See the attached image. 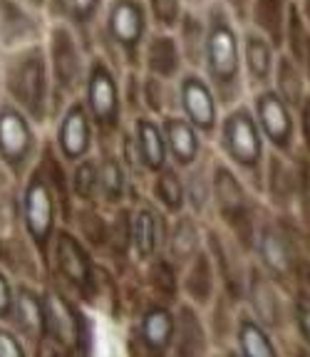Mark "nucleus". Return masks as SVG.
<instances>
[{
  "label": "nucleus",
  "instance_id": "aec40b11",
  "mask_svg": "<svg viewBox=\"0 0 310 357\" xmlns=\"http://www.w3.org/2000/svg\"><path fill=\"white\" fill-rule=\"evenodd\" d=\"M204 352V330L191 307H182L179 318V355L199 357Z\"/></svg>",
  "mask_w": 310,
  "mask_h": 357
},
{
  "label": "nucleus",
  "instance_id": "423d86ee",
  "mask_svg": "<svg viewBox=\"0 0 310 357\" xmlns=\"http://www.w3.org/2000/svg\"><path fill=\"white\" fill-rule=\"evenodd\" d=\"M223 139H226L228 151H231V156L236 162L246 164V167L258 162L260 139H258V132H256L253 119H251V114L246 109L233 112L231 117L226 119Z\"/></svg>",
  "mask_w": 310,
  "mask_h": 357
},
{
  "label": "nucleus",
  "instance_id": "473e14b6",
  "mask_svg": "<svg viewBox=\"0 0 310 357\" xmlns=\"http://www.w3.org/2000/svg\"><path fill=\"white\" fill-rule=\"evenodd\" d=\"M156 194L169 208H179L184 204V191L174 172H164L156 181Z\"/></svg>",
  "mask_w": 310,
  "mask_h": 357
},
{
  "label": "nucleus",
  "instance_id": "f257e3e1",
  "mask_svg": "<svg viewBox=\"0 0 310 357\" xmlns=\"http://www.w3.org/2000/svg\"><path fill=\"white\" fill-rule=\"evenodd\" d=\"M3 79L10 97L28 112L30 117H43L45 95H47V65L40 45L17 47L6 62Z\"/></svg>",
  "mask_w": 310,
  "mask_h": 357
},
{
  "label": "nucleus",
  "instance_id": "9b49d317",
  "mask_svg": "<svg viewBox=\"0 0 310 357\" xmlns=\"http://www.w3.org/2000/svg\"><path fill=\"white\" fill-rule=\"evenodd\" d=\"M256 109H258V122L266 129V134L276 142L278 146H286L293 134V122H290L288 107L283 105V97L266 92L256 100Z\"/></svg>",
  "mask_w": 310,
  "mask_h": 357
},
{
  "label": "nucleus",
  "instance_id": "2f4dec72",
  "mask_svg": "<svg viewBox=\"0 0 310 357\" xmlns=\"http://www.w3.org/2000/svg\"><path fill=\"white\" fill-rule=\"evenodd\" d=\"M278 87H281L283 100H288L290 105H298L300 97V75L288 60H283L278 67Z\"/></svg>",
  "mask_w": 310,
  "mask_h": 357
},
{
  "label": "nucleus",
  "instance_id": "6e6552de",
  "mask_svg": "<svg viewBox=\"0 0 310 357\" xmlns=\"http://www.w3.org/2000/svg\"><path fill=\"white\" fill-rule=\"evenodd\" d=\"M25 223L38 241H45L52 229V196L43 174H35L25 191Z\"/></svg>",
  "mask_w": 310,
  "mask_h": 357
},
{
  "label": "nucleus",
  "instance_id": "1a4fd4ad",
  "mask_svg": "<svg viewBox=\"0 0 310 357\" xmlns=\"http://www.w3.org/2000/svg\"><path fill=\"white\" fill-rule=\"evenodd\" d=\"M182 105L186 109L189 119L201 129L214 127L216 119V105H214V95H211L209 84L196 75H189L182 79Z\"/></svg>",
  "mask_w": 310,
  "mask_h": 357
},
{
  "label": "nucleus",
  "instance_id": "e433bc0d",
  "mask_svg": "<svg viewBox=\"0 0 310 357\" xmlns=\"http://www.w3.org/2000/svg\"><path fill=\"white\" fill-rule=\"evenodd\" d=\"M152 278H154L156 290H161V293H166V296H174L177 280H174L172 268L166 266V263H156V266L152 268Z\"/></svg>",
  "mask_w": 310,
  "mask_h": 357
},
{
  "label": "nucleus",
  "instance_id": "393cba45",
  "mask_svg": "<svg viewBox=\"0 0 310 357\" xmlns=\"http://www.w3.org/2000/svg\"><path fill=\"white\" fill-rule=\"evenodd\" d=\"M256 25H260L263 33L271 35V40H281L283 0H256Z\"/></svg>",
  "mask_w": 310,
  "mask_h": 357
},
{
  "label": "nucleus",
  "instance_id": "39448f33",
  "mask_svg": "<svg viewBox=\"0 0 310 357\" xmlns=\"http://www.w3.org/2000/svg\"><path fill=\"white\" fill-rule=\"evenodd\" d=\"M52 73L55 82L62 89H73L82 73V62H80V50L75 43L73 30L67 25H55L52 30Z\"/></svg>",
  "mask_w": 310,
  "mask_h": 357
},
{
  "label": "nucleus",
  "instance_id": "37998d69",
  "mask_svg": "<svg viewBox=\"0 0 310 357\" xmlns=\"http://www.w3.org/2000/svg\"><path fill=\"white\" fill-rule=\"evenodd\" d=\"M303 129H305V139L310 144V102H305L303 107Z\"/></svg>",
  "mask_w": 310,
  "mask_h": 357
},
{
  "label": "nucleus",
  "instance_id": "6ab92c4d",
  "mask_svg": "<svg viewBox=\"0 0 310 357\" xmlns=\"http://www.w3.org/2000/svg\"><path fill=\"white\" fill-rule=\"evenodd\" d=\"M147 60H149L152 73H159L161 77H169V75L177 73L179 67V47L172 38L166 35H156L149 43V50H147Z\"/></svg>",
  "mask_w": 310,
  "mask_h": 357
},
{
  "label": "nucleus",
  "instance_id": "412c9836",
  "mask_svg": "<svg viewBox=\"0 0 310 357\" xmlns=\"http://www.w3.org/2000/svg\"><path fill=\"white\" fill-rule=\"evenodd\" d=\"M246 62H249V70L253 75V79L266 82L273 67V55L263 35H256V33L246 35Z\"/></svg>",
  "mask_w": 310,
  "mask_h": 357
},
{
  "label": "nucleus",
  "instance_id": "5701e85b",
  "mask_svg": "<svg viewBox=\"0 0 310 357\" xmlns=\"http://www.w3.org/2000/svg\"><path fill=\"white\" fill-rule=\"evenodd\" d=\"M174 333V323L166 310H152L145 318V342L154 350L169 345Z\"/></svg>",
  "mask_w": 310,
  "mask_h": 357
},
{
  "label": "nucleus",
  "instance_id": "0eeeda50",
  "mask_svg": "<svg viewBox=\"0 0 310 357\" xmlns=\"http://www.w3.org/2000/svg\"><path fill=\"white\" fill-rule=\"evenodd\" d=\"M87 100L94 119L100 124H112L117 119V87L105 62H94L87 77Z\"/></svg>",
  "mask_w": 310,
  "mask_h": 357
},
{
  "label": "nucleus",
  "instance_id": "c756f323",
  "mask_svg": "<svg viewBox=\"0 0 310 357\" xmlns=\"http://www.w3.org/2000/svg\"><path fill=\"white\" fill-rule=\"evenodd\" d=\"M260 253H263V258H266L268 266H271L273 271H278V273H283L286 266H288V253H286L281 238H278L271 229L263 231V238H260Z\"/></svg>",
  "mask_w": 310,
  "mask_h": 357
},
{
  "label": "nucleus",
  "instance_id": "4be33fe9",
  "mask_svg": "<svg viewBox=\"0 0 310 357\" xmlns=\"http://www.w3.org/2000/svg\"><path fill=\"white\" fill-rule=\"evenodd\" d=\"M137 137H139V149H142V156H145L147 167L159 169L164 164V139H161L159 129L154 127L147 119H139L137 122Z\"/></svg>",
  "mask_w": 310,
  "mask_h": 357
},
{
  "label": "nucleus",
  "instance_id": "72a5a7b5",
  "mask_svg": "<svg viewBox=\"0 0 310 357\" xmlns=\"http://www.w3.org/2000/svg\"><path fill=\"white\" fill-rule=\"evenodd\" d=\"M100 186H102V191H105V196L110 201H117L119 196H122L124 181H122V169H119V164H115V162L102 164Z\"/></svg>",
  "mask_w": 310,
  "mask_h": 357
},
{
  "label": "nucleus",
  "instance_id": "c9c22d12",
  "mask_svg": "<svg viewBox=\"0 0 310 357\" xmlns=\"http://www.w3.org/2000/svg\"><path fill=\"white\" fill-rule=\"evenodd\" d=\"M97 186V174H94V167L92 164H82V167L75 172V189L82 199H87L89 194L94 191Z\"/></svg>",
  "mask_w": 310,
  "mask_h": 357
},
{
  "label": "nucleus",
  "instance_id": "f704fd0d",
  "mask_svg": "<svg viewBox=\"0 0 310 357\" xmlns=\"http://www.w3.org/2000/svg\"><path fill=\"white\" fill-rule=\"evenodd\" d=\"M152 15L161 28H174L182 15L179 0H152Z\"/></svg>",
  "mask_w": 310,
  "mask_h": 357
},
{
  "label": "nucleus",
  "instance_id": "dca6fc26",
  "mask_svg": "<svg viewBox=\"0 0 310 357\" xmlns=\"http://www.w3.org/2000/svg\"><path fill=\"white\" fill-rule=\"evenodd\" d=\"M166 142L172 146L177 162L191 164L196 159V151H199V142H196L194 129L189 127V122L184 119H166Z\"/></svg>",
  "mask_w": 310,
  "mask_h": 357
},
{
  "label": "nucleus",
  "instance_id": "4468645a",
  "mask_svg": "<svg viewBox=\"0 0 310 357\" xmlns=\"http://www.w3.org/2000/svg\"><path fill=\"white\" fill-rule=\"evenodd\" d=\"M102 0H47L50 15L62 20V25H89L100 10Z\"/></svg>",
  "mask_w": 310,
  "mask_h": 357
},
{
  "label": "nucleus",
  "instance_id": "cd10ccee",
  "mask_svg": "<svg viewBox=\"0 0 310 357\" xmlns=\"http://www.w3.org/2000/svg\"><path fill=\"white\" fill-rule=\"evenodd\" d=\"M241 342H244L246 357H276V352H273L263 330H258V325L253 323L241 325Z\"/></svg>",
  "mask_w": 310,
  "mask_h": 357
},
{
  "label": "nucleus",
  "instance_id": "ea45409f",
  "mask_svg": "<svg viewBox=\"0 0 310 357\" xmlns=\"http://www.w3.org/2000/svg\"><path fill=\"white\" fill-rule=\"evenodd\" d=\"M8 213H10V189L3 178V184H0V221H8Z\"/></svg>",
  "mask_w": 310,
  "mask_h": 357
},
{
  "label": "nucleus",
  "instance_id": "2eb2a0df",
  "mask_svg": "<svg viewBox=\"0 0 310 357\" xmlns=\"http://www.w3.org/2000/svg\"><path fill=\"white\" fill-rule=\"evenodd\" d=\"M216 196H219V204H221V211L226 213L231 221L246 218L244 191H241L238 181L233 178V174L226 172V169H219L216 172Z\"/></svg>",
  "mask_w": 310,
  "mask_h": 357
},
{
  "label": "nucleus",
  "instance_id": "7c9ffc66",
  "mask_svg": "<svg viewBox=\"0 0 310 357\" xmlns=\"http://www.w3.org/2000/svg\"><path fill=\"white\" fill-rule=\"evenodd\" d=\"M194 251H196V229H194V223L184 218L177 226V231H174L172 253L179 261H186L189 256H194Z\"/></svg>",
  "mask_w": 310,
  "mask_h": 357
},
{
  "label": "nucleus",
  "instance_id": "20e7f679",
  "mask_svg": "<svg viewBox=\"0 0 310 357\" xmlns=\"http://www.w3.org/2000/svg\"><path fill=\"white\" fill-rule=\"evenodd\" d=\"M33 146V132L20 109L10 105L0 107V159L10 167H20Z\"/></svg>",
  "mask_w": 310,
  "mask_h": 357
},
{
  "label": "nucleus",
  "instance_id": "ddd939ff",
  "mask_svg": "<svg viewBox=\"0 0 310 357\" xmlns=\"http://www.w3.org/2000/svg\"><path fill=\"white\" fill-rule=\"evenodd\" d=\"M57 263H60V271L65 273V278H70L73 283L84 285L89 280L87 256H84V251L73 236L62 234L57 238Z\"/></svg>",
  "mask_w": 310,
  "mask_h": 357
},
{
  "label": "nucleus",
  "instance_id": "49530a36",
  "mask_svg": "<svg viewBox=\"0 0 310 357\" xmlns=\"http://www.w3.org/2000/svg\"><path fill=\"white\" fill-rule=\"evenodd\" d=\"M303 357H310V355H303Z\"/></svg>",
  "mask_w": 310,
  "mask_h": 357
},
{
  "label": "nucleus",
  "instance_id": "f8f14e48",
  "mask_svg": "<svg viewBox=\"0 0 310 357\" xmlns=\"http://www.w3.org/2000/svg\"><path fill=\"white\" fill-rule=\"evenodd\" d=\"M57 139H60V149L67 159H80V156L87 151L89 124H87V114H84V109L80 105L70 107V112H67L60 124Z\"/></svg>",
  "mask_w": 310,
  "mask_h": 357
},
{
  "label": "nucleus",
  "instance_id": "79ce46f5",
  "mask_svg": "<svg viewBox=\"0 0 310 357\" xmlns=\"http://www.w3.org/2000/svg\"><path fill=\"white\" fill-rule=\"evenodd\" d=\"M298 318H300V328H303V333H305V337L310 340V307H300L298 310Z\"/></svg>",
  "mask_w": 310,
  "mask_h": 357
},
{
  "label": "nucleus",
  "instance_id": "4c0bfd02",
  "mask_svg": "<svg viewBox=\"0 0 310 357\" xmlns=\"http://www.w3.org/2000/svg\"><path fill=\"white\" fill-rule=\"evenodd\" d=\"M38 357H70L62 342H57L55 337H43L40 340V350Z\"/></svg>",
  "mask_w": 310,
  "mask_h": 357
},
{
  "label": "nucleus",
  "instance_id": "9d476101",
  "mask_svg": "<svg viewBox=\"0 0 310 357\" xmlns=\"http://www.w3.org/2000/svg\"><path fill=\"white\" fill-rule=\"evenodd\" d=\"M45 328L55 335V340L65 347H75L80 342V320L73 305L62 296L47 293L45 298Z\"/></svg>",
  "mask_w": 310,
  "mask_h": 357
},
{
  "label": "nucleus",
  "instance_id": "f03ea898",
  "mask_svg": "<svg viewBox=\"0 0 310 357\" xmlns=\"http://www.w3.org/2000/svg\"><path fill=\"white\" fill-rule=\"evenodd\" d=\"M204 60L209 67V75L221 92H228L238 82V40L231 28L226 10L214 8L209 15V28H206V45Z\"/></svg>",
  "mask_w": 310,
  "mask_h": 357
},
{
  "label": "nucleus",
  "instance_id": "c85d7f7f",
  "mask_svg": "<svg viewBox=\"0 0 310 357\" xmlns=\"http://www.w3.org/2000/svg\"><path fill=\"white\" fill-rule=\"evenodd\" d=\"M211 285H214V280H211L209 261H206V256H199L194 263V268H191V273H189L186 288L196 301H206L211 293Z\"/></svg>",
  "mask_w": 310,
  "mask_h": 357
},
{
  "label": "nucleus",
  "instance_id": "f3484780",
  "mask_svg": "<svg viewBox=\"0 0 310 357\" xmlns=\"http://www.w3.org/2000/svg\"><path fill=\"white\" fill-rule=\"evenodd\" d=\"M17 325L28 337H40L45 330V305L30 290H20L17 296Z\"/></svg>",
  "mask_w": 310,
  "mask_h": 357
},
{
  "label": "nucleus",
  "instance_id": "c03bdc74",
  "mask_svg": "<svg viewBox=\"0 0 310 357\" xmlns=\"http://www.w3.org/2000/svg\"><path fill=\"white\" fill-rule=\"evenodd\" d=\"M22 3H30V6H43L45 0H22Z\"/></svg>",
  "mask_w": 310,
  "mask_h": 357
},
{
  "label": "nucleus",
  "instance_id": "7ed1b4c3",
  "mask_svg": "<svg viewBox=\"0 0 310 357\" xmlns=\"http://www.w3.org/2000/svg\"><path fill=\"white\" fill-rule=\"evenodd\" d=\"M147 13L139 0H115L107 17V33L122 47L124 57L129 62L139 60V47L145 40Z\"/></svg>",
  "mask_w": 310,
  "mask_h": 357
},
{
  "label": "nucleus",
  "instance_id": "a211bd4d",
  "mask_svg": "<svg viewBox=\"0 0 310 357\" xmlns=\"http://www.w3.org/2000/svg\"><path fill=\"white\" fill-rule=\"evenodd\" d=\"M0 30L8 43H22L30 35V20L20 0H0Z\"/></svg>",
  "mask_w": 310,
  "mask_h": 357
},
{
  "label": "nucleus",
  "instance_id": "a878e982",
  "mask_svg": "<svg viewBox=\"0 0 310 357\" xmlns=\"http://www.w3.org/2000/svg\"><path fill=\"white\" fill-rule=\"evenodd\" d=\"M251 296H253V307H256V312L260 315V320H263V323H268V325L276 323V318H278V301H276V296H273L271 285L260 278V275H256V278H253Z\"/></svg>",
  "mask_w": 310,
  "mask_h": 357
},
{
  "label": "nucleus",
  "instance_id": "a19ab883",
  "mask_svg": "<svg viewBox=\"0 0 310 357\" xmlns=\"http://www.w3.org/2000/svg\"><path fill=\"white\" fill-rule=\"evenodd\" d=\"M10 310V288H8L6 278L0 275V315H6Z\"/></svg>",
  "mask_w": 310,
  "mask_h": 357
},
{
  "label": "nucleus",
  "instance_id": "b1692460",
  "mask_svg": "<svg viewBox=\"0 0 310 357\" xmlns=\"http://www.w3.org/2000/svg\"><path fill=\"white\" fill-rule=\"evenodd\" d=\"M129 236H132L134 248H137L139 256H152V251H154L156 245V223L152 211H147V208L137 211V216L132 221V234Z\"/></svg>",
  "mask_w": 310,
  "mask_h": 357
},
{
  "label": "nucleus",
  "instance_id": "bb28decb",
  "mask_svg": "<svg viewBox=\"0 0 310 357\" xmlns=\"http://www.w3.org/2000/svg\"><path fill=\"white\" fill-rule=\"evenodd\" d=\"M182 22V50L191 57V62L204 57V45H206V33L201 28V22L194 15H189Z\"/></svg>",
  "mask_w": 310,
  "mask_h": 357
},
{
  "label": "nucleus",
  "instance_id": "a18cd8bd",
  "mask_svg": "<svg viewBox=\"0 0 310 357\" xmlns=\"http://www.w3.org/2000/svg\"><path fill=\"white\" fill-rule=\"evenodd\" d=\"M308 10H310V3H308Z\"/></svg>",
  "mask_w": 310,
  "mask_h": 357
},
{
  "label": "nucleus",
  "instance_id": "58836bf2",
  "mask_svg": "<svg viewBox=\"0 0 310 357\" xmlns=\"http://www.w3.org/2000/svg\"><path fill=\"white\" fill-rule=\"evenodd\" d=\"M0 357H22V347L15 342V337L3 330H0Z\"/></svg>",
  "mask_w": 310,
  "mask_h": 357
}]
</instances>
